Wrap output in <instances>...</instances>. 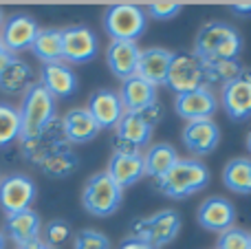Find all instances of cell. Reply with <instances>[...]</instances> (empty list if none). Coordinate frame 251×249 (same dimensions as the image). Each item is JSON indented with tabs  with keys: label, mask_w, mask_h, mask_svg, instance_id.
Masks as SVG:
<instances>
[{
	"label": "cell",
	"mask_w": 251,
	"mask_h": 249,
	"mask_svg": "<svg viewBox=\"0 0 251 249\" xmlns=\"http://www.w3.org/2000/svg\"><path fill=\"white\" fill-rule=\"evenodd\" d=\"M209 183V168L196 159H178L165 176L156 179V190L170 199H185Z\"/></svg>",
	"instance_id": "6da1fadb"
},
{
	"label": "cell",
	"mask_w": 251,
	"mask_h": 249,
	"mask_svg": "<svg viewBox=\"0 0 251 249\" xmlns=\"http://www.w3.org/2000/svg\"><path fill=\"white\" fill-rule=\"evenodd\" d=\"M18 110H20V126H22L20 139L38 137L55 119V97L42 84H33L25 93L22 106Z\"/></svg>",
	"instance_id": "7a4b0ae2"
},
{
	"label": "cell",
	"mask_w": 251,
	"mask_h": 249,
	"mask_svg": "<svg viewBox=\"0 0 251 249\" xmlns=\"http://www.w3.org/2000/svg\"><path fill=\"white\" fill-rule=\"evenodd\" d=\"M124 190L108 176V172H97L86 181L82 192V205L93 216H110L122 205Z\"/></svg>",
	"instance_id": "3957f363"
},
{
	"label": "cell",
	"mask_w": 251,
	"mask_h": 249,
	"mask_svg": "<svg viewBox=\"0 0 251 249\" xmlns=\"http://www.w3.org/2000/svg\"><path fill=\"white\" fill-rule=\"evenodd\" d=\"M148 16L139 4H110L104 13V29L113 40L134 42L146 31Z\"/></svg>",
	"instance_id": "277c9868"
},
{
	"label": "cell",
	"mask_w": 251,
	"mask_h": 249,
	"mask_svg": "<svg viewBox=\"0 0 251 249\" xmlns=\"http://www.w3.org/2000/svg\"><path fill=\"white\" fill-rule=\"evenodd\" d=\"M178 229H181V216H178V212L163 210V212H156L154 216L134 221L130 236L148 243V245L154 249H159V247L170 245L176 238Z\"/></svg>",
	"instance_id": "5b68a950"
},
{
	"label": "cell",
	"mask_w": 251,
	"mask_h": 249,
	"mask_svg": "<svg viewBox=\"0 0 251 249\" xmlns=\"http://www.w3.org/2000/svg\"><path fill=\"white\" fill-rule=\"evenodd\" d=\"M165 86L172 88L176 95L205 86L203 60L196 57L194 53H174V60H172V66H170Z\"/></svg>",
	"instance_id": "8992f818"
},
{
	"label": "cell",
	"mask_w": 251,
	"mask_h": 249,
	"mask_svg": "<svg viewBox=\"0 0 251 249\" xmlns=\"http://www.w3.org/2000/svg\"><path fill=\"white\" fill-rule=\"evenodd\" d=\"M221 104L229 119L245 122L251 117V71L243 69L231 82L223 84Z\"/></svg>",
	"instance_id": "52a82bcc"
},
{
	"label": "cell",
	"mask_w": 251,
	"mask_h": 249,
	"mask_svg": "<svg viewBox=\"0 0 251 249\" xmlns=\"http://www.w3.org/2000/svg\"><path fill=\"white\" fill-rule=\"evenodd\" d=\"M40 26L29 13H13L7 22H2L0 26V40L7 53L16 55L26 49L33 47V40L38 35Z\"/></svg>",
	"instance_id": "ba28073f"
},
{
	"label": "cell",
	"mask_w": 251,
	"mask_h": 249,
	"mask_svg": "<svg viewBox=\"0 0 251 249\" xmlns=\"http://www.w3.org/2000/svg\"><path fill=\"white\" fill-rule=\"evenodd\" d=\"M33 199H35V185L29 176L11 174L0 181V207H2V212L7 216L31 210Z\"/></svg>",
	"instance_id": "9c48e42d"
},
{
	"label": "cell",
	"mask_w": 251,
	"mask_h": 249,
	"mask_svg": "<svg viewBox=\"0 0 251 249\" xmlns=\"http://www.w3.org/2000/svg\"><path fill=\"white\" fill-rule=\"evenodd\" d=\"M97 38L88 26H69L62 29V60L71 64H84L97 55Z\"/></svg>",
	"instance_id": "30bf717a"
},
{
	"label": "cell",
	"mask_w": 251,
	"mask_h": 249,
	"mask_svg": "<svg viewBox=\"0 0 251 249\" xmlns=\"http://www.w3.org/2000/svg\"><path fill=\"white\" fill-rule=\"evenodd\" d=\"M174 110L178 117L190 122H201V119H212V115L218 110V100L207 86H201L196 91L181 93L174 100Z\"/></svg>",
	"instance_id": "8fae6325"
},
{
	"label": "cell",
	"mask_w": 251,
	"mask_h": 249,
	"mask_svg": "<svg viewBox=\"0 0 251 249\" xmlns=\"http://www.w3.org/2000/svg\"><path fill=\"white\" fill-rule=\"evenodd\" d=\"M152 137V126L139 113H124L117 124V150L115 152H139Z\"/></svg>",
	"instance_id": "7c38bea8"
},
{
	"label": "cell",
	"mask_w": 251,
	"mask_h": 249,
	"mask_svg": "<svg viewBox=\"0 0 251 249\" xmlns=\"http://www.w3.org/2000/svg\"><path fill=\"white\" fill-rule=\"evenodd\" d=\"M199 219L201 227L209 229V232H227V229L234 227L236 223V207L231 205L227 199L221 197H212V199H205L199 207Z\"/></svg>",
	"instance_id": "4fadbf2b"
},
{
	"label": "cell",
	"mask_w": 251,
	"mask_h": 249,
	"mask_svg": "<svg viewBox=\"0 0 251 249\" xmlns=\"http://www.w3.org/2000/svg\"><path fill=\"white\" fill-rule=\"evenodd\" d=\"M64 141H66V137H64V130H62V122H55V119H53L38 137L20 139V146H22V152H25L26 159L40 163L51 152L64 148Z\"/></svg>",
	"instance_id": "5bb4252c"
},
{
	"label": "cell",
	"mask_w": 251,
	"mask_h": 249,
	"mask_svg": "<svg viewBox=\"0 0 251 249\" xmlns=\"http://www.w3.org/2000/svg\"><path fill=\"white\" fill-rule=\"evenodd\" d=\"M174 53L168 51V49L161 47H152L141 51L139 55V64H137V73L141 79H146L152 86H159V84H165L170 73V66H172Z\"/></svg>",
	"instance_id": "9a60e30c"
},
{
	"label": "cell",
	"mask_w": 251,
	"mask_h": 249,
	"mask_svg": "<svg viewBox=\"0 0 251 249\" xmlns=\"http://www.w3.org/2000/svg\"><path fill=\"white\" fill-rule=\"evenodd\" d=\"M221 141V130L212 119H201V122H190L183 130V144L187 146V150L199 157L214 152Z\"/></svg>",
	"instance_id": "2e32d148"
},
{
	"label": "cell",
	"mask_w": 251,
	"mask_h": 249,
	"mask_svg": "<svg viewBox=\"0 0 251 249\" xmlns=\"http://www.w3.org/2000/svg\"><path fill=\"white\" fill-rule=\"evenodd\" d=\"M122 106L126 113H143L146 108H150L152 104H156V86L148 84L146 79H141L139 75L124 79L122 91L117 93Z\"/></svg>",
	"instance_id": "e0dca14e"
},
{
	"label": "cell",
	"mask_w": 251,
	"mask_h": 249,
	"mask_svg": "<svg viewBox=\"0 0 251 249\" xmlns=\"http://www.w3.org/2000/svg\"><path fill=\"white\" fill-rule=\"evenodd\" d=\"M106 172H108V176L122 190L128 188V185L137 183L141 176H146L143 154L141 152H115Z\"/></svg>",
	"instance_id": "ac0fdd59"
},
{
	"label": "cell",
	"mask_w": 251,
	"mask_h": 249,
	"mask_svg": "<svg viewBox=\"0 0 251 249\" xmlns=\"http://www.w3.org/2000/svg\"><path fill=\"white\" fill-rule=\"evenodd\" d=\"M139 55H141V49L137 47V42L113 40L108 51H106V62H108V69L113 71V75H117L124 82L137 73Z\"/></svg>",
	"instance_id": "d6986e66"
},
{
	"label": "cell",
	"mask_w": 251,
	"mask_h": 249,
	"mask_svg": "<svg viewBox=\"0 0 251 249\" xmlns=\"http://www.w3.org/2000/svg\"><path fill=\"white\" fill-rule=\"evenodd\" d=\"M88 113L97 122L100 128H117L119 119L124 117V106L117 93L113 91H97L88 100Z\"/></svg>",
	"instance_id": "ffe728a7"
},
{
	"label": "cell",
	"mask_w": 251,
	"mask_h": 249,
	"mask_svg": "<svg viewBox=\"0 0 251 249\" xmlns=\"http://www.w3.org/2000/svg\"><path fill=\"white\" fill-rule=\"evenodd\" d=\"M62 130H64L66 141L71 144H86V141L95 139L101 128L97 126L88 108H73L62 119Z\"/></svg>",
	"instance_id": "44dd1931"
},
{
	"label": "cell",
	"mask_w": 251,
	"mask_h": 249,
	"mask_svg": "<svg viewBox=\"0 0 251 249\" xmlns=\"http://www.w3.org/2000/svg\"><path fill=\"white\" fill-rule=\"evenodd\" d=\"M42 84L53 97H71L77 91V75L64 62H53L42 66Z\"/></svg>",
	"instance_id": "7402d4cb"
},
{
	"label": "cell",
	"mask_w": 251,
	"mask_h": 249,
	"mask_svg": "<svg viewBox=\"0 0 251 249\" xmlns=\"http://www.w3.org/2000/svg\"><path fill=\"white\" fill-rule=\"evenodd\" d=\"M7 234L18 247L38 241L40 236V216L33 210H25L7 216Z\"/></svg>",
	"instance_id": "603a6c76"
},
{
	"label": "cell",
	"mask_w": 251,
	"mask_h": 249,
	"mask_svg": "<svg viewBox=\"0 0 251 249\" xmlns=\"http://www.w3.org/2000/svg\"><path fill=\"white\" fill-rule=\"evenodd\" d=\"M236 29H231L225 22H209L196 35V44H194V55L201 60H212L216 49L234 33Z\"/></svg>",
	"instance_id": "cb8c5ba5"
},
{
	"label": "cell",
	"mask_w": 251,
	"mask_h": 249,
	"mask_svg": "<svg viewBox=\"0 0 251 249\" xmlns=\"http://www.w3.org/2000/svg\"><path fill=\"white\" fill-rule=\"evenodd\" d=\"M176 161H178V152L174 150V146H170V144H156L148 150V154H143L146 174L152 176L154 181L168 174Z\"/></svg>",
	"instance_id": "d4e9b609"
},
{
	"label": "cell",
	"mask_w": 251,
	"mask_h": 249,
	"mask_svg": "<svg viewBox=\"0 0 251 249\" xmlns=\"http://www.w3.org/2000/svg\"><path fill=\"white\" fill-rule=\"evenodd\" d=\"M33 86V71L26 62L13 57L7 69L0 73V88L4 93H22Z\"/></svg>",
	"instance_id": "484cf974"
},
{
	"label": "cell",
	"mask_w": 251,
	"mask_h": 249,
	"mask_svg": "<svg viewBox=\"0 0 251 249\" xmlns=\"http://www.w3.org/2000/svg\"><path fill=\"white\" fill-rule=\"evenodd\" d=\"M223 181H225L227 190H231V192L251 194V159H231L223 170Z\"/></svg>",
	"instance_id": "4316f807"
},
{
	"label": "cell",
	"mask_w": 251,
	"mask_h": 249,
	"mask_svg": "<svg viewBox=\"0 0 251 249\" xmlns=\"http://www.w3.org/2000/svg\"><path fill=\"white\" fill-rule=\"evenodd\" d=\"M77 163L79 161H77V157H75V152L64 146V148L51 152L49 157H44L38 166H40V170L47 176H51V179H64V176L73 174V172L77 170Z\"/></svg>",
	"instance_id": "83f0119b"
},
{
	"label": "cell",
	"mask_w": 251,
	"mask_h": 249,
	"mask_svg": "<svg viewBox=\"0 0 251 249\" xmlns=\"http://www.w3.org/2000/svg\"><path fill=\"white\" fill-rule=\"evenodd\" d=\"M31 51L35 57L44 62V64H53V62L62 60V31L60 29H40L33 40Z\"/></svg>",
	"instance_id": "f1b7e54d"
},
{
	"label": "cell",
	"mask_w": 251,
	"mask_h": 249,
	"mask_svg": "<svg viewBox=\"0 0 251 249\" xmlns=\"http://www.w3.org/2000/svg\"><path fill=\"white\" fill-rule=\"evenodd\" d=\"M20 135H22L20 110L9 104H0V148L20 139Z\"/></svg>",
	"instance_id": "f546056e"
},
{
	"label": "cell",
	"mask_w": 251,
	"mask_h": 249,
	"mask_svg": "<svg viewBox=\"0 0 251 249\" xmlns=\"http://www.w3.org/2000/svg\"><path fill=\"white\" fill-rule=\"evenodd\" d=\"M203 71L207 82H231L243 71L238 60H203Z\"/></svg>",
	"instance_id": "4dcf8cb0"
},
{
	"label": "cell",
	"mask_w": 251,
	"mask_h": 249,
	"mask_svg": "<svg viewBox=\"0 0 251 249\" xmlns=\"http://www.w3.org/2000/svg\"><path fill=\"white\" fill-rule=\"evenodd\" d=\"M218 249H251V234L231 227L218 236Z\"/></svg>",
	"instance_id": "1f68e13d"
},
{
	"label": "cell",
	"mask_w": 251,
	"mask_h": 249,
	"mask_svg": "<svg viewBox=\"0 0 251 249\" xmlns=\"http://www.w3.org/2000/svg\"><path fill=\"white\" fill-rule=\"evenodd\" d=\"M75 249H110V241L101 232L82 229L75 236Z\"/></svg>",
	"instance_id": "d6a6232c"
},
{
	"label": "cell",
	"mask_w": 251,
	"mask_h": 249,
	"mask_svg": "<svg viewBox=\"0 0 251 249\" xmlns=\"http://www.w3.org/2000/svg\"><path fill=\"white\" fill-rule=\"evenodd\" d=\"M69 236H71V227L66 221H51L47 225V232H44V243L49 247H57L69 241Z\"/></svg>",
	"instance_id": "836d02e7"
},
{
	"label": "cell",
	"mask_w": 251,
	"mask_h": 249,
	"mask_svg": "<svg viewBox=\"0 0 251 249\" xmlns=\"http://www.w3.org/2000/svg\"><path fill=\"white\" fill-rule=\"evenodd\" d=\"M181 2H152L148 4V16L156 18V20H170L181 11Z\"/></svg>",
	"instance_id": "e575fe53"
},
{
	"label": "cell",
	"mask_w": 251,
	"mask_h": 249,
	"mask_svg": "<svg viewBox=\"0 0 251 249\" xmlns=\"http://www.w3.org/2000/svg\"><path fill=\"white\" fill-rule=\"evenodd\" d=\"M139 115H141V117L146 119L150 126H154V124L161 119V106H159V101H156V104H152L150 108H146L143 113H139Z\"/></svg>",
	"instance_id": "d590c367"
},
{
	"label": "cell",
	"mask_w": 251,
	"mask_h": 249,
	"mask_svg": "<svg viewBox=\"0 0 251 249\" xmlns=\"http://www.w3.org/2000/svg\"><path fill=\"white\" fill-rule=\"evenodd\" d=\"M119 249H154V247H150L148 243H143V241H139V238H132V236H128L126 241L119 245Z\"/></svg>",
	"instance_id": "8d00e7d4"
},
{
	"label": "cell",
	"mask_w": 251,
	"mask_h": 249,
	"mask_svg": "<svg viewBox=\"0 0 251 249\" xmlns=\"http://www.w3.org/2000/svg\"><path fill=\"white\" fill-rule=\"evenodd\" d=\"M234 13H251V2H236L231 4Z\"/></svg>",
	"instance_id": "74e56055"
},
{
	"label": "cell",
	"mask_w": 251,
	"mask_h": 249,
	"mask_svg": "<svg viewBox=\"0 0 251 249\" xmlns=\"http://www.w3.org/2000/svg\"><path fill=\"white\" fill-rule=\"evenodd\" d=\"M18 249H53V247H49L47 243H44V241H40V238H38V241L29 243V245H25V247H18Z\"/></svg>",
	"instance_id": "f35d334b"
},
{
	"label": "cell",
	"mask_w": 251,
	"mask_h": 249,
	"mask_svg": "<svg viewBox=\"0 0 251 249\" xmlns=\"http://www.w3.org/2000/svg\"><path fill=\"white\" fill-rule=\"evenodd\" d=\"M4 245H7V238H4V234L0 232V249H4Z\"/></svg>",
	"instance_id": "ab89813d"
},
{
	"label": "cell",
	"mask_w": 251,
	"mask_h": 249,
	"mask_svg": "<svg viewBox=\"0 0 251 249\" xmlns=\"http://www.w3.org/2000/svg\"><path fill=\"white\" fill-rule=\"evenodd\" d=\"M247 148H249V152H251V132L247 135Z\"/></svg>",
	"instance_id": "60d3db41"
},
{
	"label": "cell",
	"mask_w": 251,
	"mask_h": 249,
	"mask_svg": "<svg viewBox=\"0 0 251 249\" xmlns=\"http://www.w3.org/2000/svg\"><path fill=\"white\" fill-rule=\"evenodd\" d=\"M2 53H7V51H4V47H2V40H0V55H2Z\"/></svg>",
	"instance_id": "b9f144b4"
},
{
	"label": "cell",
	"mask_w": 251,
	"mask_h": 249,
	"mask_svg": "<svg viewBox=\"0 0 251 249\" xmlns=\"http://www.w3.org/2000/svg\"><path fill=\"white\" fill-rule=\"evenodd\" d=\"M0 26H2V11H0Z\"/></svg>",
	"instance_id": "7bdbcfd3"
}]
</instances>
